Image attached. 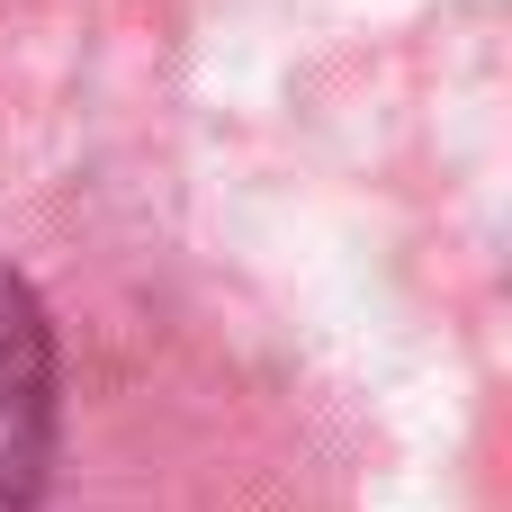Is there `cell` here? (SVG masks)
Masks as SVG:
<instances>
[{
	"instance_id": "obj_1",
	"label": "cell",
	"mask_w": 512,
	"mask_h": 512,
	"mask_svg": "<svg viewBox=\"0 0 512 512\" xmlns=\"http://www.w3.org/2000/svg\"><path fill=\"white\" fill-rule=\"evenodd\" d=\"M0 512H342V477L162 261L0 234Z\"/></svg>"
}]
</instances>
